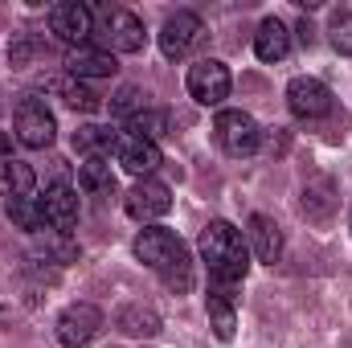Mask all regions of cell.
<instances>
[{"instance_id":"5bb4252c","label":"cell","mask_w":352,"mask_h":348,"mask_svg":"<svg viewBox=\"0 0 352 348\" xmlns=\"http://www.w3.org/2000/svg\"><path fill=\"white\" fill-rule=\"evenodd\" d=\"M45 226H54L58 234H70L78 226V193L70 184H54L45 188Z\"/></svg>"},{"instance_id":"4316f807","label":"cell","mask_w":352,"mask_h":348,"mask_svg":"<svg viewBox=\"0 0 352 348\" xmlns=\"http://www.w3.org/2000/svg\"><path fill=\"white\" fill-rule=\"evenodd\" d=\"M8 152H12V144H8V135L0 131V160H8Z\"/></svg>"},{"instance_id":"7c38bea8","label":"cell","mask_w":352,"mask_h":348,"mask_svg":"<svg viewBox=\"0 0 352 348\" xmlns=\"http://www.w3.org/2000/svg\"><path fill=\"white\" fill-rule=\"evenodd\" d=\"M287 107L295 119H324V115H332V90L320 78H291Z\"/></svg>"},{"instance_id":"44dd1931","label":"cell","mask_w":352,"mask_h":348,"mask_svg":"<svg viewBox=\"0 0 352 348\" xmlns=\"http://www.w3.org/2000/svg\"><path fill=\"white\" fill-rule=\"evenodd\" d=\"M4 213H8V221H12L16 230H29V234H37V230L45 226V205H41V197H12V201L4 205Z\"/></svg>"},{"instance_id":"e0dca14e","label":"cell","mask_w":352,"mask_h":348,"mask_svg":"<svg viewBox=\"0 0 352 348\" xmlns=\"http://www.w3.org/2000/svg\"><path fill=\"white\" fill-rule=\"evenodd\" d=\"M78 184H82V193H87V197H98V201H107V197H115V193H119L115 168H111V160H102V156L82 160V168H78Z\"/></svg>"},{"instance_id":"30bf717a","label":"cell","mask_w":352,"mask_h":348,"mask_svg":"<svg viewBox=\"0 0 352 348\" xmlns=\"http://www.w3.org/2000/svg\"><path fill=\"white\" fill-rule=\"evenodd\" d=\"M201 33H205L201 17L188 12V8H180V12H173V17L164 21V29H160V54H164L168 62H180V58L201 41Z\"/></svg>"},{"instance_id":"8fae6325","label":"cell","mask_w":352,"mask_h":348,"mask_svg":"<svg viewBox=\"0 0 352 348\" xmlns=\"http://www.w3.org/2000/svg\"><path fill=\"white\" fill-rule=\"evenodd\" d=\"M50 33L62 37L66 45H87L90 33H94V17H90L87 4L78 0H62L50 8Z\"/></svg>"},{"instance_id":"3957f363","label":"cell","mask_w":352,"mask_h":348,"mask_svg":"<svg viewBox=\"0 0 352 348\" xmlns=\"http://www.w3.org/2000/svg\"><path fill=\"white\" fill-rule=\"evenodd\" d=\"M213 135H217L221 152L234 156V160H246V156H254V152L263 148V127L254 123V115H246V111H238V107L217 111Z\"/></svg>"},{"instance_id":"5b68a950","label":"cell","mask_w":352,"mask_h":348,"mask_svg":"<svg viewBox=\"0 0 352 348\" xmlns=\"http://www.w3.org/2000/svg\"><path fill=\"white\" fill-rule=\"evenodd\" d=\"M16 140L25 148H50L54 135H58V123H54V111L41 102V98H21L16 107Z\"/></svg>"},{"instance_id":"9c48e42d","label":"cell","mask_w":352,"mask_h":348,"mask_svg":"<svg viewBox=\"0 0 352 348\" xmlns=\"http://www.w3.org/2000/svg\"><path fill=\"white\" fill-rule=\"evenodd\" d=\"M115 156H119V164H123L127 173L140 176V180H148V176L164 164L160 144H156V140H144V135H135V131H123V135H119Z\"/></svg>"},{"instance_id":"484cf974","label":"cell","mask_w":352,"mask_h":348,"mask_svg":"<svg viewBox=\"0 0 352 348\" xmlns=\"http://www.w3.org/2000/svg\"><path fill=\"white\" fill-rule=\"evenodd\" d=\"M332 41H336V50L352 54V8H340L332 17Z\"/></svg>"},{"instance_id":"4fadbf2b","label":"cell","mask_w":352,"mask_h":348,"mask_svg":"<svg viewBox=\"0 0 352 348\" xmlns=\"http://www.w3.org/2000/svg\"><path fill=\"white\" fill-rule=\"evenodd\" d=\"M246 246L258 254V262L266 266H274V262L283 259V230L274 226V217H266V213H250V221H246Z\"/></svg>"},{"instance_id":"ba28073f","label":"cell","mask_w":352,"mask_h":348,"mask_svg":"<svg viewBox=\"0 0 352 348\" xmlns=\"http://www.w3.org/2000/svg\"><path fill=\"white\" fill-rule=\"evenodd\" d=\"M102 332V312L94 303H70L58 316V340L62 348H87Z\"/></svg>"},{"instance_id":"7a4b0ae2","label":"cell","mask_w":352,"mask_h":348,"mask_svg":"<svg viewBox=\"0 0 352 348\" xmlns=\"http://www.w3.org/2000/svg\"><path fill=\"white\" fill-rule=\"evenodd\" d=\"M90 17H94L90 37H98V50H107V54H140L148 45V29H144V21L135 12L115 8V4H98V8H90Z\"/></svg>"},{"instance_id":"8992f818","label":"cell","mask_w":352,"mask_h":348,"mask_svg":"<svg viewBox=\"0 0 352 348\" xmlns=\"http://www.w3.org/2000/svg\"><path fill=\"white\" fill-rule=\"evenodd\" d=\"M131 250H135V259L144 262V266H152V270L160 274L168 262H176L180 254H184V242L176 238L173 230H164V226H148V230L135 234Z\"/></svg>"},{"instance_id":"9a60e30c","label":"cell","mask_w":352,"mask_h":348,"mask_svg":"<svg viewBox=\"0 0 352 348\" xmlns=\"http://www.w3.org/2000/svg\"><path fill=\"white\" fill-rule=\"evenodd\" d=\"M66 70H70V78H111L119 66H115V54H107V50H90V45H78V50H70L66 54Z\"/></svg>"},{"instance_id":"ffe728a7","label":"cell","mask_w":352,"mask_h":348,"mask_svg":"<svg viewBox=\"0 0 352 348\" xmlns=\"http://www.w3.org/2000/svg\"><path fill=\"white\" fill-rule=\"evenodd\" d=\"M33 184H37V176L33 168L25 164V160H0V193L12 201V197H33Z\"/></svg>"},{"instance_id":"ac0fdd59","label":"cell","mask_w":352,"mask_h":348,"mask_svg":"<svg viewBox=\"0 0 352 348\" xmlns=\"http://www.w3.org/2000/svg\"><path fill=\"white\" fill-rule=\"evenodd\" d=\"M115 328L123 332V336H156L160 332V316L152 312V307H144V303H127V307H119L115 312Z\"/></svg>"},{"instance_id":"603a6c76","label":"cell","mask_w":352,"mask_h":348,"mask_svg":"<svg viewBox=\"0 0 352 348\" xmlns=\"http://www.w3.org/2000/svg\"><path fill=\"white\" fill-rule=\"evenodd\" d=\"M144 111H148V90H140V87H123L111 98V115L115 119H140Z\"/></svg>"},{"instance_id":"cb8c5ba5","label":"cell","mask_w":352,"mask_h":348,"mask_svg":"<svg viewBox=\"0 0 352 348\" xmlns=\"http://www.w3.org/2000/svg\"><path fill=\"white\" fill-rule=\"evenodd\" d=\"M160 283H164L168 291H176V295H188V291H192V259H188V250L160 270Z\"/></svg>"},{"instance_id":"d6986e66","label":"cell","mask_w":352,"mask_h":348,"mask_svg":"<svg viewBox=\"0 0 352 348\" xmlns=\"http://www.w3.org/2000/svg\"><path fill=\"white\" fill-rule=\"evenodd\" d=\"M115 144H119V131H111V127H98V123H87V127H78L74 131V152H82L87 160L94 156H111L115 152Z\"/></svg>"},{"instance_id":"6da1fadb","label":"cell","mask_w":352,"mask_h":348,"mask_svg":"<svg viewBox=\"0 0 352 348\" xmlns=\"http://www.w3.org/2000/svg\"><path fill=\"white\" fill-rule=\"evenodd\" d=\"M197 250H201V262L209 266V291L238 299V287L250 270V246L242 230L230 221H209L197 238Z\"/></svg>"},{"instance_id":"7402d4cb","label":"cell","mask_w":352,"mask_h":348,"mask_svg":"<svg viewBox=\"0 0 352 348\" xmlns=\"http://www.w3.org/2000/svg\"><path fill=\"white\" fill-rule=\"evenodd\" d=\"M205 307H209V324H213L217 340H234V328H238L234 299H230V295H217V291H209V295H205Z\"/></svg>"},{"instance_id":"2e32d148","label":"cell","mask_w":352,"mask_h":348,"mask_svg":"<svg viewBox=\"0 0 352 348\" xmlns=\"http://www.w3.org/2000/svg\"><path fill=\"white\" fill-rule=\"evenodd\" d=\"M254 54H258L263 62H283V58L291 54V29H287L278 17H266L263 25H258V33H254Z\"/></svg>"},{"instance_id":"52a82bcc","label":"cell","mask_w":352,"mask_h":348,"mask_svg":"<svg viewBox=\"0 0 352 348\" xmlns=\"http://www.w3.org/2000/svg\"><path fill=\"white\" fill-rule=\"evenodd\" d=\"M123 209H127V217H135V221H156V217H164L168 209H173V193H168V184L164 180H135L131 188H127V197H123Z\"/></svg>"},{"instance_id":"d4e9b609","label":"cell","mask_w":352,"mask_h":348,"mask_svg":"<svg viewBox=\"0 0 352 348\" xmlns=\"http://www.w3.org/2000/svg\"><path fill=\"white\" fill-rule=\"evenodd\" d=\"M62 90V98H66V107H74V111H98L102 107V98L87 87V83H78V78H66V83H58Z\"/></svg>"},{"instance_id":"277c9868","label":"cell","mask_w":352,"mask_h":348,"mask_svg":"<svg viewBox=\"0 0 352 348\" xmlns=\"http://www.w3.org/2000/svg\"><path fill=\"white\" fill-rule=\"evenodd\" d=\"M184 87H188V98H192V102H201V107H217V102L230 98L234 78H230L226 62H217V58H201V62L188 66Z\"/></svg>"}]
</instances>
